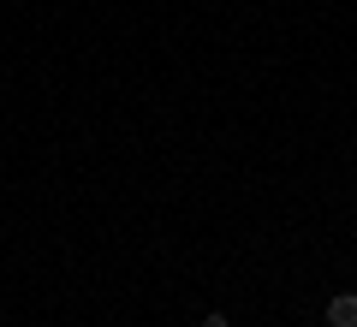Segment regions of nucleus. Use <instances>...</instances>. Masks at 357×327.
<instances>
[{
    "instance_id": "f257e3e1",
    "label": "nucleus",
    "mask_w": 357,
    "mask_h": 327,
    "mask_svg": "<svg viewBox=\"0 0 357 327\" xmlns=\"http://www.w3.org/2000/svg\"><path fill=\"white\" fill-rule=\"evenodd\" d=\"M328 327H357V291L328 298Z\"/></svg>"
},
{
    "instance_id": "f03ea898",
    "label": "nucleus",
    "mask_w": 357,
    "mask_h": 327,
    "mask_svg": "<svg viewBox=\"0 0 357 327\" xmlns=\"http://www.w3.org/2000/svg\"><path fill=\"white\" fill-rule=\"evenodd\" d=\"M203 327H232V321H227V315H203Z\"/></svg>"
}]
</instances>
